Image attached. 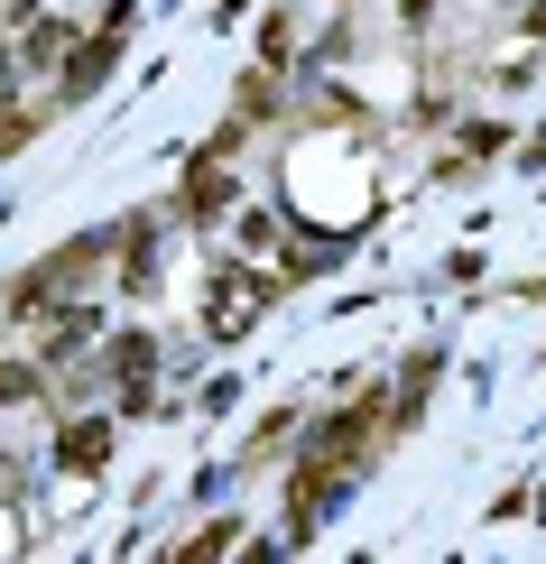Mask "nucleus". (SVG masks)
<instances>
[{"label":"nucleus","instance_id":"f257e3e1","mask_svg":"<svg viewBox=\"0 0 546 564\" xmlns=\"http://www.w3.org/2000/svg\"><path fill=\"white\" fill-rule=\"evenodd\" d=\"M259 296H269V278L223 269V278H213V296H204V324H213V334H242V324L259 315Z\"/></svg>","mask_w":546,"mask_h":564},{"label":"nucleus","instance_id":"f03ea898","mask_svg":"<svg viewBox=\"0 0 546 564\" xmlns=\"http://www.w3.org/2000/svg\"><path fill=\"white\" fill-rule=\"evenodd\" d=\"M223 204H232V176H223V167H195V176H185V214H195V223H213Z\"/></svg>","mask_w":546,"mask_h":564},{"label":"nucleus","instance_id":"7ed1b4c3","mask_svg":"<svg viewBox=\"0 0 546 564\" xmlns=\"http://www.w3.org/2000/svg\"><path fill=\"white\" fill-rule=\"evenodd\" d=\"M56 454H65V463H103V454H111V426H103V416H84V426H65Z\"/></svg>","mask_w":546,"mask_h":564},{"label":"nucleus","instance_id":"20e7f679","mask_svg":"<svg viewBox=\"0 0 546 564\" xmlns=\"http://www.w3.org/2000/svg\"><path fill=\"white\" fill-rule=\"evenodd\" d=\"M10 481H19V473H10V463H0V500H10Z\"/></svg>","mask_w":546,"mask_h":564},{"label":"nucleus","instance_id":"39448f33","mask_svg":"<svg viewBox=\"0 0 546 564\" xmlns=\"http://www.w3.org/2000/svg\"><path fill=\"white\" fill-rule=\"evenodd\" d=\"M426 10H436V0H408V19H426Z\"/></svg>","mask_w":546,"mask_h":564},{"label":"nucleus","instance_id":"423d86ee","mask_svg":"<svg viewBox=\"0 0 546 564\" xmlns=\"http://www.w3.org/2000/svg\"><path fill=\"white\" fill-rule=\"evenodd\" d=\"M510 10H518V0H510Z\"/></svg>","mask_w":546,"mask_h":564}]
</instances>
